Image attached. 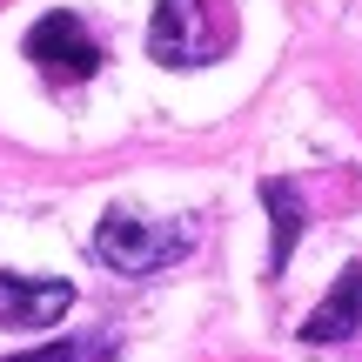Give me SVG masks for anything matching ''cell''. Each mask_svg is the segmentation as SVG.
Here are the masks:
<instances>
[{"mask_svg": "<svg viewBox=\"0 0 362 362\" xmlns=\"http://www.w3.org/2000/svg\"><path fill=\"white\" fill-rule=\"evenodd\" d=\"M235 40L228 0H161L148 21V54L161 67H208Z\"/></svg>", "mask_w": 362, "mask_h": 362, "instance_id": "cell-1", "label": "cell"}, {"mask_svg": "<svg viewBox=\"0 0 362 362\" xmlns=\"http://www.w3.org/2000/svg\"><path fill=\"white\" fill-rule=\"evenodd\" d=\"M188 242L194 235L181 228V221H141V215H128V208L101 215V228H94V255L115 275H155V269H168V262L188 255Z\"/></svg>", "mask_w": 362, "mask_h": 362, "instance_id": "cell-2", "label": "cell"}, {"mask_svg": "<svg viewBox=\"0 0 362 362\" xmlns=\"http://www.w3.org/2000/svg\"><path fill=\"white\" fill-rule=\"evenodd\" d=\"M27 61H34L54 88H74V81H88L94 67H101V40L88 34L81 13H47V21L27 27Z\"/></svg>", "mask_w": 362, "mask_h": 362, "instance_id": "cell-3", "label": "cell"}, {"mask_svg": "<svg viewBox=\"0 0 362 362\" xmlns=\"http://www.w3.org/2000/svg\"><path fill=\"white\" fill-rule=\"evenodd\" d=\"M67 309H74L67 282H34V275L0 269V329H54Z\"/></svg>", "mask_w": 362, "mask_h": 362, "instance_id": "cell-4", "label": "cell"}, {"mask_svg": "<svg viewBox=\"0 0 362 362\" xmlns=\"http://www.w3.org/2000/svg\"><path fill=\"white\" fill-rule=\"evenodd\" d=\"M362 329V262L356 269H342V282L329 288L322 309H309V322H302V342H342Z\"/></svg>", "mask_w": 362, "mask_h": 362, "instance_id": "cell-5", "label": "cell"}, {"mask_svg": "<svg viewBox=\"0 0 362 362\" xmlns=\"http://www.w3.org/2000/svg\"><path fill=\"white\" fill-rule=\"evenodd\" d=\"M262 202H269V215H275V248H269V275H282V269H288V255H296V235H302V194H296V181L269 175V181H262Z\"/></svg>", "mask_w": 362, "mask_h": 362, "instance_id": "cell-6", "label": "cell"}, {"mask_svg": "<svg viewBox=\"0 0 362 362\" xmlns=\"http://www.w3.org/2000/svg\"><path fill=\"white\" fill-rule=\"evenodd\" d=\"M7 362H115V336H67V342H47V349H27Z\"/></svg>", "mask_w": 362, "mask_h": 362, "instance_id": "cell-7", "label": "cell"}]
</instances>
